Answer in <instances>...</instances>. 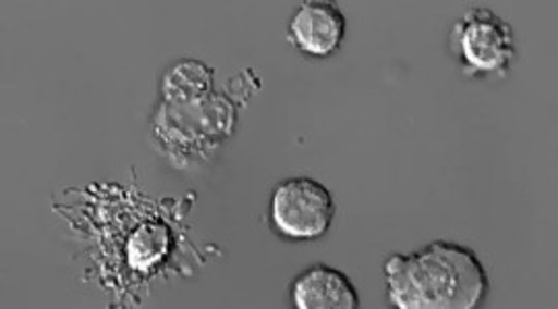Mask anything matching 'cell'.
Wrapping results in <instances>:
<instances>
[{
	"label": "cell",
	"instance_id": "obj_1",
	"mask_svg": "<svg viewBox=\"0 0 558 309\" xmlns=\"http://www.w3.org/2000/svg\"><path fill=\"white\" fill-rule=\"evenodd\" d=\"M383 271L387 297L398 309L480 308L490 289L478 254L445 239L389 256Z\"/></svg>",
	"mask_w": 558,
	"mask_h": 309
},
{
	"label": "cell",
	"instance_id": "obj_2",
	"mask_svg": "<svg viewBox=\"0 0 558 309\" xmlns=\"http://www.w3.org/2000/svg\"><path fill=\"white\" fill-rule=\"evenodd\" d=\"M239 126V106L232 97L211 94L199 103L172 106L160 101L151 116V136L161 153L177 165L199 163L232 138Z\"/></svg>",
	"mask_w": 558,
	"mask_h": 309
},
{
	"label": "cell",
	"instance_id": "obj_3",
	"mask_svg": "<svg viewBox=\"0 0 558 309\" xmlns=\"http://www.w3.org/2000/svg\"><path fill=\"white\" fill-rule=\"evenodd\" d=\"M449 48L465 77H502L518 59L511 23L484 7L465 11L453 23Z\"/></svg>",
	"mask_w": 558,
	"mask_h": 309
},
{
	"label": "cell",
	"instance_id": "obj_4",
	"mask_svg": "<svg viewBox=\"0 0 558 309\" xmlns=\"http://www.w3.org/2000/svg\"><path fill=\"white\" fill-rule=\"evenodd\" d=\"M333 217V194L313 177L279 182L269 200V223L288 242H317L331 230Z\"/></svg>",
	"mask_w": 558,
	"mask_h": 309
},
{
	"label": "cell",
	"instance_id": "obj_5",
	"mask_svg": "<svg viewBox=\"0 0 558 309\" xmlns=\"http://www.w3.org/2000/svg\"><path fill=\"white\" fill-rule=\"evenodd\" d=\"M348 21L336 2L306 0L288 25V41L306 59H329L345 39Z\"/></svg>",
	"mask_w": 558,
	"mask_h": 309
},
{
	"label": "cell",
	"instance_id": "obj_6",
	"mask_svg": "<svg viewBox=\"0 0 558 309\" xmlns=\"http://www.w3.org/2000/svg\"><path fill=\"white\" fill-rule=\"evenodd\" d=\"M296 309H359V291L345 272L327 264H315L300 272L290 287Z\"/></svg>",
	"mask_w": 558,
	"mask_h": 309
},
{
	"label": "cell",
	"instance_id": "obj_7",
	"mask_svg": "<svg viewBox=\"0 0 558 309\" xmlns=\"http://www.w3.org/2000/svg\"><path fill=\"white\" fill-rule=\"evenodd\" d=\"M216 71L197 59H182L170 64L160 81V101L172 106L199 103L216 94L214 91Z\"/></svg>",
	"mask_w": 558,
	"mask_h": 309
}]
</instances>
